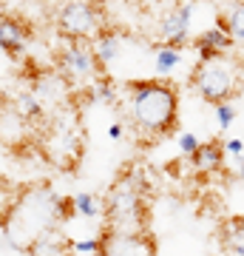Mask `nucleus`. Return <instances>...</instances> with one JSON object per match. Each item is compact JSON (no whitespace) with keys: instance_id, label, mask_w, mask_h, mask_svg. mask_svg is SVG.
Wrapping results in <instances>:
<instances>
[{"instance_id":"1","label":"nucleus","mask_w":244,"mask_h":256,"mask_svg":"<svg viewBox=\"0 0 244 256\" xmlns=\"http://www.w3.org/2000/svg\"><path fill=\"white\" fill-rule=\"evenodd\" d=\"M128 120L145 137H168L179 126V88L171 80H131Z\"/></svg>"},{"instance_id":"22","label":"nucleus","mask_w":244,"mask_h":256,"mask_svg":"<svg viewBox=\"0 0 244 256\" xmlns=\"http://www.w3.org/2000/svg\"><path fill=\"white\" fill-rule=\"evenodd\" d=\"M122 128H125V126H122V122H114V126L108 128V137H111V140H122V134H125Z\"/></svg>"},{"instance_id":"3","label":"nucleus","mask_w":244,"mask_h":256,"mask_svg":"<svg viewBox=\"0 0 244 256\" xmlns=\"http://www.w3.org/2000/svg\"><path fill=\"white\" fill-rule=\"evenodd\" d=\"M190 88L210 106L230 102L242 92L239 57L225 54V57H213V60H199L190 72Z\"/></svg>"},{"instance_id":"16","label":"nucleus","mask_w":244,"mask_h":256,"mask_svg":"<svg viewBox=\"0 0 244 256\" xmlns=\"http://www.w3.org/2000/svg\"><path fill=\"white\" fill-rule=\"evenodd\" d=\"M182 63V48H173V46H156V60H154V68L156 74L162 77H171Z\"/></svg>"},{"instance_id":"12","label":"nucleus","mask_w":244,"mask_h":256,"mask_svg":"<svg viewBox=\"0 0 244 256\" xmlns=\"http://www.w3.org/2000/svg\"><path fill=\"white\" fill-rule=\"evenodd\" d=\"M91 46H94V54H97L100 66L105 68V66L114 63V60H117V54L122 52V34H117V32H108V28H102L100 34H94Z\"/></svg>"},{"instance_id":"2","label":"nucleus","mask_w":244,"mask_h":256,"mask_svg":"<svg viewBox=\"0 0 244 256\" xmlns=\"http://www.w3.org/2000/svg\"><path fill=\"white\" fill-rule=\"evenodd\" d=\"M54 220L60 216V200H54L45 188H28L11 210H3V239L14 236V245L31 248L45 234L54 230Z\"/></svg>"},{"instance_id":"4","label":"nucleus","mask_w":244,"mask_h":256,"mask_svg":"<svg viewBox=\"0 0 244 256\" xmlns=\"http://www.w3.org/2000/svg\"><path fill=\"white\" fill-rule=\"evenodd\" d=\"M105 220L114 230H148V205L134 174H122L105 194Z\"/></svg>"},{"instance_id":"20","label":"nucleus","mask_w":244,"mask_h":256,"mask_svg":"<svg viewBox=\"0 0 244 256\" xmlns=\"http://www.w3.org/2000/svg\"><path fill=\"white\" fill-rule=\"evenodd\" d=\"M100 248H102L100 239H85V242H74L71 250H77V254H97V256H100Z\"/></svg>"},{"instance_id":"8","label":"nucleus","mask_w":244,"mask_h":256,"mask_svg":"<svg viewBox=\"0 0 244 256\" xmlns=\"http://www.w3.org/2000/svg\"><path fill=\"white\" fill-rule=\"evenodd\" d=\"M100 256H156V242L148 230H114L100 234Z\"/></svg>"},{"instance_id":"9","label":"nucleus","mask_w":244,"mask_h":256,"mask_svg":"<svg viewBox=\"0 0 244 256\" xmlns=\"http://www.w3.org/2000/svg\"><path fill=\"white\" fill-rule=\"evenodd\" d=\"M28 37H31L28 20H23L20 14H11V12L0 14V48H3V54H20L26 48Z\"/></svg>"},{"instance_id":"18","label":"nucleus","mask_w":244,"mask_h":256,"mask_svg":"<svg viewBox=\"0 0 244 256\" xmlns=\"http://www.w3.org/2000/svg\"><path fill=\"white\" fill-rule=\"evenodd\" d=\"M213 114H216L219 131L230 128V126H233V120H236V108L230 106V102H219V106H213Z\"/></svg>"},{"instance_id":"25","label":"nucleus","mask_w":244,"mask_h":256,"mask_svg":"<svg viewBox=\"0 0 244 256\" xmlns=\"http://www.w3.org/2000/svg\"><path fill=\"white\" fill-rule=\"evenodd\" d=\"M91 3H100V0H91ZM102 3H105V0H102Z\"/></svg>"},{"instance_id":"24","label":"nucleus","mask_w":244,"mask_h":256,"mask_svg":"<svg viewBox=\"0 0 244 256\" xmlns=\"http://www.w3.org/2000/svg\"><path fill=\"white\" fill-rule=\"evenodd\" d=\"M239 77H242V88H244V54L239 57Z\"/></svg>"},{"instance_id":"17","label":"nucleus","mask_w":244,"mask_h":256,"mask_svg":"<svg viewBox=\"0 0 244 256\" xmlns=\"http://www.w3.org/2000/svg\"><path fill=\"white\" fill-rule=\"evenodd\" d=\"M77 202V214H82L85 220H97L105 214V200H100L97 194H80V196H74Z\"/></svg>"},{"instance_id":"15","label":"nucleus","mask_w":244,"mask_h":256,"mask_svg":"<svg viewBox=\"0 0 244 256\" xmlns=\"http://www.w3.org/2000/svg\"><path fill=\"white\" fill-rule=\"evenodd\" d=\"M11 106H14V111H17L26 122H34V120L43 117V102H40V97H37L34 88H31V92L17 94V100L11 102Z\"/></svg>"},{"instance_id":"11","label":"nucleus","mask_w":244,"mask_h":256,"mask_svg":"<svg viewBox=\"0 0 244 256\" xmlns=\"http://www.w3.org/2000/svg\"><path fill=\"white\" fill-rule=\"evenodd\" d=\"M225 146L216 142V140H210V142H202L199 151L190 156V165H193V171H199V174H216L225 168Z\"/></svg>"},{"instance_id":"21","label":"nucleus","mask_w":244,"mask_h":256,"mask_svg":"<svg viewBox=\"0 0 244 256\" xmlns=\"http://www.w3.org/2000/svg\"><path fill=\"white\" fill-rule=\"evenodd\" d=\"M225 151H227V154H233V156H242L244 154V140H227Z\"/></svg>"},{"instance_id":"5","label":"nucleus","mask_w":244,"mask_h":256,"mask_svg":"<svg viewBox=\"0 0 244 256\" xmlns=\"http://www.w3.org/2000/svg\"><path fill=\"white\" fill-rule=\"evenodd\" d=\"M54 26L65 40H94L91 34H100V9L91 0H65L54 12Z\"/></svg>"},{"instance_id":"6","label":"nucleus","mask_w":244,"mask_h":256,"mask_svg":"<svg viewBox=\"0 0 244 256\" xmlns=\"http://www.w3.org/2000/svg\"><path fill=\"white\" fill-rule=\"evenodd\" d=\"M57 63H60L63 80L80 82V86H91L105 72L100 66V60H97V54H94L91 40H65V46L57 54Z\"/></svg>"},{"instance_id":"13","label":"nucleus","mask_w":244,"mask_h":256,"mask_svg":"<svg viewBox=\"0 0 244 256\" xmlns=\"http://www.w3.org/2000/svg\"><path fill=\"white\" fill-rule=\"evenodd\" d=\"M219 23L230 32L239 46H244V0H233L222 14H219Z\"/></svg>"},{"instance_id":"7","label":"nucleus","mask_w":244,"mask_h":256,"mask_svg":"<svg viewBox=\"0 0 244 256\" xmlns=\"http://www.w3.org/2000/svg\"><path fill=\"white\" fill-rule=\"evenodd\" d=\"M193 3L196 0H182L173 3L171 9H165L156 20V46H173L185 48L190 43V18H193Z\"/></svg>"},{"instance_id":"10","label":"nucleus","mask_w":244,"mask_h":256,"mask_svg":"<svg viewBox=\"0 0 244 256\" xmlns=\"http://www.w3.org/2000/svg\"><path fill=\"white\" fill-rule=\"evenodd\" d=\"M236 46V40L230 37V32H227L222 23L216 20V26L205 28L202 34L193 37V48H196V54H199V60H213V57H225L230 54Z\"/></svg>"},{"instance_id":"23","label":"nucleus","mask_w":244,"mask_h":256,"mask_svg":"<svg viewBox=\"0 0 244 256\" xmlns=\"http://www.w3.org/2000/svg\"><path fill=\"white\" fill-rule=\"evenodd\" d=\"M236 176H239V180L244 182V154H242V156H236Z\"/></svg>"},{"instance_id":"14","label":"nucleus","mask_w":244,"mask_h":256,"mask_svg":"<svg viewBox=\"0 0 244 256\" xmlns=\"http://www.w3.org/2000/svg\"><path fill=\"white\" fill-rule=\"evenodd\" d=\"M222 242L233 256H244V216L227 220L222 225Z\"/></svg>"},{"instance_id":"19","label":"nucleus","mask_w":244,"mask_h":256,"mask_svg":"<svg viewBox=\"0 0 244 256\" xmlns=\"http://www.w3.org/2000/svg\"><path fill=\"white\" fill-rule=\"evenodd\" d=\"M199 140L193 137V134H190V131H185V134H179V148H182V154L185 156H193L196 154V151H199Z\"/></svg>"}]
</instances>
